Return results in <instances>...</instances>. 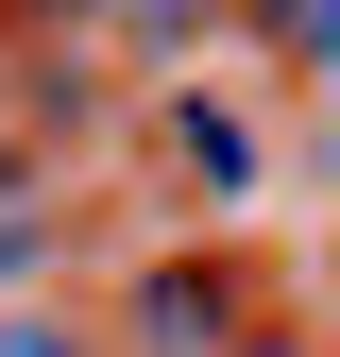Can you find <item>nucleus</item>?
<instances>
[{"instance_id":"nucleus-1","label":"nucleus","mask_w":340,"mask_h":357,"mask_svg":"<svg viewBox=\"0 0 340 357\" xmlns=\"http://www.w3.org/2000/svg\"><path fill=\"white\" fill-rule=\"evenodd\" d=\"M137 306H153V324H137L153 357H222V289H204V273H153Z\"/></svg>"},{"instance_id":"nucleus-2","label":"nucleus","mask_w":340,"mask_h":357,"mask_svg":"<svg viewBox=\"0 0 340 357\" xmlns=\"http://www.w3.org/2000/svg\"><path fill=\"white\" fill-rule=\"evenodd\" d=\"M289 52H323V68H340V0H323V17H289Z\"/></svg>"},{"instance_id":"nucleus-3","label":"nucleus","mask_w":340,"mask_h":357,"mask_svg":"<svg viewBox=\"0 0 340 357\" xmlns=\"http://www.w3.org/2000/svg\"><path fill=\"white\" fill-rule=\"evenodd\" d=\"M238 357H307V340H238Z\"/></svg>"}]
</instances>
